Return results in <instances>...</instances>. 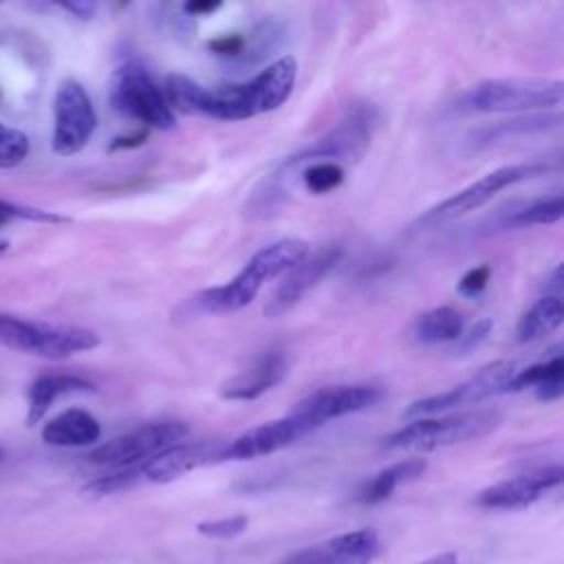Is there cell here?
Returning <instances> with one entry per match:
<instances>
[{"label": "cell", "mask_w": 564, "mask_h": 564, "mask_svg": "<svg viewBox=\"0 0 564 564\" xmlns=\"http://www.w3.org/2000/svg\"><path fill=\"white\" fill-rule=\"evenodd\" d=\"M223 4L220 2H200V0H194V2H185L183 4V11L187 13V15H205V13H214V11H218Z\"/></svg>", "instance_id": "obj_36"}, {"label": "cell", "mask_w": 564, "mask_h": 564, "mask_svg": "<svg viewBox=\"0 0 564 564\" xmlns=\"http://www.w3.org/2000/svg\"><path fill=\"white\" fill-rule=\"evenodd\" d=\"M551 170L549 163H538V161H531V163H513V165H502L489 174H485L482 178L474 181L471 185L463 187L460 192L452 194L449 198L441 200L438 205H434L430 212H425L421 216V223L423 225H430V223H443V220H449V218H458L463 214H469L478 207H482L485 203H489L498 192L516 185V183H522V181H529V178H535V176H542Z\"/></svg>", "instance_id": "obj_8"}, {"label": "cell", "mask_w": 564, "mask_h": 564, "mask_svg": "<svg viewBox=\"0 0 564 564\" xmlns=\"http://www.w3.org/2000/svg\"><path fill=\"white\" fill-rule=\"evenodd\" d=\"M97 128V112L86 88L75 79H64L53 97L51 148L59 156L77 154Z\"/></svg>", "instance_id": "obj_9"}, {"label": "cell", "mask_w": 564, "mask_h": 564, "mask_svg": "<svg viewBox=\"0 0 564 564\" xmlns=\"http://www.w3.org/2000/svg\"><path fill=\"white\" fill-rule=\"evenodd\" d=\"M64 11L73 13L75 18H82V20H88L93 18V13L97 11V4L95 2H62L59 4Z\"/></svg>", "instance_id": "obj_35"}, {"label": "cell", "mask_w": 564, "mask_h": 564, "mask_svg": "<svg viewBox=\"0 0 564 564\" xmlns=\"http://www.w3.org/2000/svg\"><path fill=\"white\" fill-rule=\"evenodd\" d=\"M143 482V476H141V465H134V467H123V469H115L112 474H106L97 480H93L86 491L95 494V496H108V494H117V491H126V489H132L137 485Z\"/></svg>", "instance_id": "obj_27"}, {"label": "cell", "mask_w": 564, "mask_h": 564, "mask_svg": "<svg viewBox=\"0 0 564 564\" xmlns=\"http://www.w3.org/2000/svg\"><path fill=\"white\" fill-rule=\"evenodd\" d=\"M15 218H20V220H40V223H68L66 216H59V214H53V212H44V209L0 200V227L15 220Z\"/></svg>", "instance_id": "obj_30"}, {"label": "cell", "mask_w": 564, "mask_h": 564, "mask_svg": "<svg viewBox=\"0 0 564 564\" xmlns=\"http://www.w3.org/2000/svg\"><path fill=\"white\" fill-rule=\"evenodd\" d=\"M564 84L542 77H498L471 86L460 97L469 112H524L555 108L562 104Z\"/></svg>", "instance_id": "obj_5"}, {"label": "cell", "mask_w": 564, "mask_h": 564, "mask_svg": "<svg viewBox=\"0 0 564 564\" xmlns=\"http://www.w3.org/2000/svg\"><path fill=\"white\" fill-rule=\"evenodd\" d=\"M344 181V167L335 161H317L304 167L302 183L311 194H326L339 187Z\"/></svg>", "instance_id": "obj_26"}, {"label": "cell", "mask_w": 564, "mask_h": 564, "mask_svg": "<svg viewBox=\"0 0 564 564\" xmlns=\"http://www.w3.org/2000/svg\"><path fill=\"white\" fill-rule=\"evenodd\" d=\"M187 425L181 421H159V423H145L141 427H134L121 436H115L101 445H97L86 458L93 465L99 467H134L159 452L176 445L187 436Z\"/></svg>", "instance_id": "obj_7"}, {"label": "cell", "mask_w": 564, "mask_h": 564, "mask_svg": "<svg viewBox=\"0 0 564 564\" xmlns=\"http://www.w3.org/2000/svg\"><path fill=\"white\" fill-rule=\"evenodd\" d=\"M372 123H375V108L357 106L328 134H324L313 148L300 152V156L291 159L289 163H297V161L302 163V161H311V159L357 161L359 156H364V152L370 145Z\"/></svg>", "instance_id": "obj_13"}, {"label": "cell", "mask_w": 564, "mask_h": 564, "mask_svg": "<svg viewBox=\"0 0 564 564\" xmlns=\"http://www.w3.org/2000/svg\"><path fill=\"white\" fill-rule=\"evenodd\" d=\"M427 469V463L423 458H408V460H399L386 469H381L375 478H370L361 491H359V500L364 505H379L383 500H388L397 487L408 485L416 478H421Z\"/></svg>", "instance_id": "obj_21"}, {"label": "cell", "mask_w": 564, "mask_h": 564, "mask_svg": "<svg viewBox=\"0 0 564 564\" xmlns=\"http://www.w3.org/2000/svg\"><path fill=\"white\" fill-rule=\"evenodd\" d=\"M379 553L375 529H355L289 553L278 564H370Z\"/></svg>", "instance_id": "obj_14"}, {"label": "cell", "mask_w": 564, "mask_h": 564, "mask_svg": "<svg viewBox=\"0 0 564 564\" xmlns=\"http://www.w3.org/2000/svg\"><path fill=\"white\" fill-rule=\"evenodd\" d=\"M311 432L313 427L304 419L295 414H286L282 419H273L262 425H256L242 432L240 436H236L231 443H225L220 460H249V458L267 456L300 441Z\"/></svg>", "instance_id": "obj_15"}, {"label": "cell", "mask_w": 564, "mask_h": 564, "mask_svg": "<svg viewBox=\"0 0 564 564\" xmlns=\"http://www.w3.org/2000/svg\"><path fill=\"white\" fill-rule=\"evenodd\" d=\"M110 106L119 115L143 123L148 130H172L176 126V115L167 106L163 88H159L152 75L134 62L115 70L110 82Z\"/></svg>", "instance_id": "obj_6"}, {"label": "cell", "mask_w": 564, "mask_h": 564, "mask_svg": "<svg viewBox=\"0 0 564 564\" xmlns=\"http://www.w3.org/2000/svg\"><path fill=\"white\" fill-rule=\"evenodd\" d=\"M101 436L99 421L82 410L70 408L51 419L42 430V441L55 447H86L97 443Z\"/></svg>", "instance_id": "obj_20"}, {"label": "cell", "mask_w": 564, "mask_h": 564, "mask_svg": "<svg viewBox=\"0 0 564 564\" xmlns=\"http://www.w3.org/2000/svg\"><path fill=\"white\" fill-rule=\"evenodd\" d=\"M7 251H9V242H7V240H0V256L7 253Z\"/></svg>", "instance_id": "obj_38"}, {"label": "cell", "mask_w": 564, "mask_h": 564, "mask_svg": "<svg viewBox=\"0 0 564 564\" xmlns=\"http://www.w3.org/2000/svg\"><path fill=\"white\" fill-rule=\"evenodd\" d=\"M555 377H564V357L562 355H553L551 359L546 361H540V364H533L524 370H516L513 377L509 379L505 392H518V390H524V388H538Z\"/></svg>", "instance_id": "obj_24"}, {"label": "cell", "mask_w": 564, "mask_h": 564, "mask_svg": "<svg viewBox=\"0 0 564 564\" xmlns=\"http://www.w3.org/2000/svg\"><path fill=\"white\" fill-rule=\"evenodd\" d=\"M491 278V267L489 264H478L474 269H469L460 280H458V293L463 297H478L485 289H487V282Z\"/></svg>", "instance_id": "obj_31"}, {"label": "cell", "mask_w": 564, "mask_h": 564, "mask_svg": "<svg viewBox=\"0 0 564 564\" xmlns=\"http://www.w3.org/2000/svg\"><path fill=\"white\" fill-rule=\"evenodd\" d=\"M0 346L44 359H66L99 346V335L84 326L35 322L0 313Z\"/></svg>", "instance_id": "obj_3"}, {"label": "cell", "mask_w": 564, "mask_h": 564, "mask_svg": "<svg viewBox=\"0 0 564 564\" xmlns=\"http://www.w3.org/2000/svg\"><path fill=\"white\" fill-rule=\"evenodd\" d=\"M0 460H2V449H0Z\"/></svg>", "instance_id": "obj_39"}, {"label": "cell", "mask_w": 564, "mask_h": 564, "mask_svg": "<svg viewBox=\"0 0 564 564\" xmlns=\"http://www.w3.org/2000/svg\"><path fill=\"white\" fill-rule=\"evenodd\" d=\"M463 328L465 319L452 306H436L432 311H425L414 322V335L423 344L454 341L463 335Z\"/></svg>", "instance_id": "obj_23"}, {"label": "cell", "mask_w": 564, "mask_h": 564, "mask_svg": "<svg viewBox=\"0 0 564 564\" xmlns=\"http://www.w3.org/2000/svg\"><path fill=\"white\" fill-rule=\"evenodd\" d=\"M29 154V137L0 121V170L20 165Z\"/></svg>", "instance_id": "obj_28"}, {"label": "cell", "mask_w": 564, "mask_h": 564, "mask_svg": "<svg viewBox=\"0 0 564 564\" xmlns=\"http://www.w3.org/2000/svg\"><path fill=\"white\" fill-rule=\"evenodd\" d=\"M249 527V518L245 513L227 516V518H214V520H203L196 524V531L205 538L214 540H234L242 535Z\"/></svg>", "instance_id": "obj_29"}, {"label": "cell", "mask_w": 564, "mask_h": 564, "mask_svg": "<svg viewBox=\"0 0 564 564\" xmlns=\"http://www.w3.org/2000/svg\"><path fill=\"white\" fill-rule=\"evenodd\" d=\"M562 319H564L562 300L555 295H544L518 319V328H516L518 341L527 344V341L540 339L553 333L562 324Z\"/></svg>", "instance_id": "obj_22"}, {"label": "cell", "mask_w": 564, "mask_h": 564, "mask_svg": "<svg viewBox=\"0 0 564 564\" xmlns=\"http://www.w3.org/2000/svg\"><path fill=\"white\" fill-rule=\"evenodd\" d=\"M564 214V200L560 194L549 196V198H540L535 203H531L529 207L516 212L513 218H509L511 227H529V225H551L557 223Z\"/></svg>", "instance_id": "obj_25"}, {"label": "cell", "mask_w": 564, "mask_h": 564, "mask_svg": "<svg viewBox=\"0 0 564 564\" xmlns=\"http://www.w3.org/2000/svg\"><path fill=\"white\" fill-rule=\"evenodd\" d=\"M491 328H494V322L489 319V317H485V319H478L465 335H460L458 339H460V344H458V348H456V352L458 355H469L471 350H476L487 337H489V333H491Z\"/></svg>", "instance_id": "obj_32"}, {"label": "cell", "mask_w": 564, "mask_h": 564, "mask_svg": "<svg viewBox=\"0 0 564 564\" xmlns=\"http://www.w3.org/2000/svg\"><path fill=\"white\" fill-rule=\"evenodd\" d=\"M209 51L216 55H225V57H234L240 55L245 48V37L242 35H220L216 40H212Z\"/></svg>", "instance_id": "obj_33"}, {"label": "cell", "mask_w": 564, "mask_h": 564, "mask_svg": "<svg viewBox=\"0 0 564 564\" xmlns=\"http://www.w3.org/2000/svg\"><path fill=\"white\" fill-rule=\"evenodd\" d=\"M77 392H95V383L79 377V375H68V372H55V375L37 377L29 386L26 425L40 423L59 397L77 394Z\"/></svg>", "instance_id": "obj_19"}, {"label": "cell", "mask_w": 564, "mask_h": 564, "mask_svg": "<svg viewBox=\"0 0 564 564\" xmlns=\"http://www.w3.org/2000/svg\"><path fill=\"white\" fill-rule=\"evenodd\" d=\"M562 482V467H544L533 474H522L516 478L500 480L496 485L485 487L476 496V505L482 509L496 511H518L531 507L544 491L557 487Z\"/></svg>", "instance_id": "obj_16"}, {"label": "cell", "mask_w": 564, "mask_h": 564, "mask_svg": "<svg viewBox=\"0 0 564 564\" xmlns=\"http://www.w3.org/2000/svg\"><path fill=\"white\" fill-rule=\"evenodd\" d=\"M500 412L496 410H471L456 412L441 419H414L401 430L383 438L388 449H412V452H434L456 443H467L482 438L494 432L500 423Z\"/></svg>", "instance_id": "obj_4"}, {"label": "cell", "mask_w": 564, "mask_h": 564, "mask_svg": "<svg viewBox=\"0 0 564 564\" xmlns=\"http://www.w3.org/2000/svg\"><path fill=\"white\" fill-rule=\"evenodd\" d=\"M297 77V64L284 55L253 79L236 86L205 88L185 75H170L163 86L165 101L183 115H207L220 121H242L282 106Z\"/></svg>", "instance_id": "obj_1"}, {"label": "cell", "mask_w": 564, "mask_h": 564, "mask_svg": "<svg viewBox=\"0 0 564 564\" xmlns=\"http://www.w3.org/2000/svg\"><path fill=\"white\" fill-rule=\"evenodd\" d=\"M286 357L278 350L256 357L245 370L220 386V397L227 401H253L278 386L286 375Z\"/></svg>", "instance_id": "obj_18"}, {"label": "cell", "mask_w": 564, "mask_h": 564, "mask_svg": "<svg viewBox=\"0 0 564 564\" xmlns=\"http://www.w3.org/2000/svg\"><path fill=\"white\" fill-rule=\"evenodd\" d=\"M421 564H458V555L454 551H445V553L432 555L430 560H425Z\"/></svg>", "instance_id": "obj_37"}, {"label": "cell", "mask_w": 564, "mask_h": 564, "mask_svg": "<svg viewBox=\"0 0 564 564\" xmlns=\"http://www.w3.org/2000/svg\"><path fill=\"white\" fill-rule=\"evenodd\" d=\"M145 139H148V128H141V130H134L132 134H128V137H117V139H112V143H110V152H115V150H130V148H139V145H143L145 143Z\"/></svg>", "instance_id": "obj_34"}, {"label": "cell", "mask_w": 564, "mask_h": 564, "mask_svg": "<svg viewBox=\"0 0 564 564\" xmlns=\"http://www.w3.org/2000/svg\"><path fill=\"white\" fill-rule=\"evenodd\" d=\"M223 447L225 443H212V441H200V443H176L150 460L141 463V476L148 482H172L189 471H194L200 465L207 463H218L223 458Z\"/></svg>", "instance_id": "obj_17"}, {"label": "cell", "mask_w": 564, "mask_h": 564, "mask_svg": "<svg viewBox=\"0 0 564 564\" xmlns=\"http://www.w3.org/2000/svg\"><path fill=\"white\" fill-rule=\"evenodd\" d=\"M383 397L381 388L370 383H346V386H328L304 397L291 414L304 419L313 430L324 425L326 421L361 412L372 408Z\"/></svg>", "instance_id": "obj_11"}, {"label": "cell", "mask_w": 564, "mask_h": 564, "mask_svg": "<svg viewBox=\"0 0 564 564\" xmlns=\"http://www.w3.org/2000/svg\"><path fill=\"white\" fill-rule=\"evenodd\" d=\"M516 372V364L509 359H498L491 361L487 366H482L474 377H469L467 381L438 392V394H430L425 399L412 401L405 410L403 416L408 419H423L425 414H438V412H447L460 405H474V403H482L485 399L505 392L509 379Z\"/></svg>", "instance_id": "obj_10"}, {"label": "cell", "mask_w": 564, "mask_h": 564, "mask_svg": "<svg viewBox=\"0 0 564 564\" xmlns=\"http://www.w3.org/2000/svg\"><path fill=\"white\" fill-rule=\"evenodd\" d=\"M308 256V242L300 238H282L258 249L247 264L220 286L205 289L196 295V304L205 313H234L251 304L264 282L284 275Z\"/></svg>", "instance_id": "obj_2"}, {"label": "cell", "mask_w": 564, "mask_h": 564, "mask_svg": "<svg viewBox=\"0 0 564 564\" xmlns=\"http://www.w3.org/2000/svg\"><path fill=\"white\" fill-rule=\"evenodd\" d=\"M341 256L344 251L337 245H328L317 253L306 256L300 264L282 275V282L264 304L262 313L271 319L289 313L308 291H313L328 275V271L341 260Z\"/></svg>", "instance_id": "obj_12"}]
</instances>
